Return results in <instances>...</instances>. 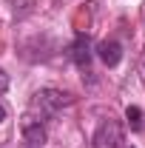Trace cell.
Instances as JSON below:
<instances>
[{
  "mask_svg": "<svg viewBox=\"0 0 145 148\" xmlns=\"http://www.w3.org/2000/svg\"><path fill=\"white\" fill-rule=\"evenodd\" d=\"M125 117H128V125H131L134 131L142 128V111L137 108V106H134V108H128V111H125Z\"/></svg>",
  "mask_w": 145,
  "mask_h": 148,
  "instance_id": "6",
  "label": "cell"
},
{
  "mask_svg": "<svg viewBox=\"0 0 145 148\" xmlns=\"http://www.w3.org/2000/svg\"><path fill=\"white\" fill-rule=\"evenodd\" d=\"M6 120V108H3V103H0V123Z\"/></svg>",
  "mask_w": 145,
  "mask_h": 148,
  "instance_id": "7",
  "label": "cell"
},
{
  "mask_svg": "<svg viewBox=\"0 0 145 148\" xmlns=\"http://www.w3.org/2000/svg\"><path fill=\"white\" fill-rule=\"evenodd\" d=\"M120 143H122V128H120V123H117V120H103L100 128H97V134H94V145L117 148Z\"/></svg>",
  "mask_w": 145,
  "mask_h": 148,
  "instance_id": "2",
  "label": "cell"
},
{
  "mask_svg": "<svg viewBox=\"0 0 145 148\" xmlns=\"http://www.w3.org/2000/svg\"><path fill=\"white\" fill-rule=\"evenodd\" d=\"M97 57H100L108 69H114V66H120V60H122V46H120L117 40H103V43L97 46Z\"/></svg>",
  "mask_w": 145,
  "mask_h": 148,
  "instance_id": "4",
  "label": "cell"
},
{
  "mask_svg": "<svg viewBox=\"0 0 145 148\" xmlns=\"http://www.w3.org/2000/svg\"><path fill=\"white\" fill-rule=\"evenodd\" d=\"M23 140H26V145L29 148H43L46 143V128H43V120H37V117H26L23 120Z\"/></svg>",
  "mask_w": 145,
  "mask_h": 148,
  "instance_id": "3",
  "label": "cell"
},
{
  "mask_svg": "<svg viewBox=\"0 0 145 148\" xmlns=\"http://www.w3.org/2000/svg\"><path fill=\"white\" fill-rule=\"evenodd\" d=\"M71 57H74V63H77L80 69H88V63H91V46H88L85 37H77V40H74Z\"/></svg>",
  "mask_w": 145,
  "mask_h": 148,
  "instance_id": "5",
  "label": "cell"
},
{
  "mask_svg": "<svg viewBox=\"0 0 145 148\" xmlns=\"http://www.w3.org/2000/svg\"><path fill=\"white\" fill-rule=\"evenodd\" d=\"M66 106H71V97L66 91H57V88H43V91L34 94V100H31V111L40 114L37 120H43V117H54L60 108H66Z\"/></svg>",
  "mask_w": 145,
  "mask_h": 148,
  "instance_id": "1",
  "label": "cell"
}]
</instances>
